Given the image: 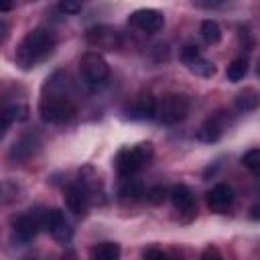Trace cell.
<instances>
[{
	"mask_svg": "<svg viewBox=\"0 0 260 260\" xmlns=\"http://www.w3.org/2000/svg\"><path fill=\"white\" fill-rule=\"evenodd\" d=\"M199 32H201V39H203L207 45H217V43L221 41V28H219V24H217L215 20H211V18L201 22Z\"/></svg>",
	"mask_w": 260,
	"mask_h": 260,
	"instance_id": "cell-20",
	"label": "cell"
},
{
	"mask_svg": "<svg viewBox=\"0 0 260 260\" xmlns=\"http://www.w3.org/2000/svg\"><path fill=\"white\" fill-rule=\"evenodd\" d=\"M39 114L47 124H65L75 116V104L67 95H43Z\"/></svg>",
	"mask_w": 260,
	"mask_h": 260,
	"instance_id": "cell-3",
	"label": "cell"
},
{
	"mask_svg": "<svg viewBox=\"0 0 260 260\" xmlns=\"http://www.w3.org/2000/svg\"><path fill=\"white\" fill-rule=\"evenodd\" d=\"M79 73L87 85H102L110 77V65L98 51H87L79 61Z\"/></svg>",
	"mask_w": 260,
	"mask_h": 260,
	"instance_id": "cell-5",
	"label": "cell"
},
{
	"mask_svg": "<svg viewBox=\"0 0 260 260\" xmlns=\"http://www.w3.org/2000/svg\"><path fill=\"white\" fill-rule=\"evenodd\" d=\"M246 73H248V59L246 57H236L230 65H228V71H225V75H228V79L230 81H242L244 77H246Z\"/></svg>",
	"mask_w": 260,
	"mask_h": 260,
	"instance_id": "cell-21",
	"label": "cell"
},
{
	"mask_svg": "<svg viewBox=\"0 0 260 260\" xmlns=\"http://www.w3.org/2000/svg\"><path fill=\"white\" fill-rule=\"evenodd\" d=\"M59 8L65 12V14H75L81 10V2H71V0H65L59 4Z\"/></svg>",
	"mask_w": 260,
	"mask_h": 260,
	"instance_id": "cell-27",
	"label": "cell"
},
{
	"mask_svg": "<svg viewBox=\"0 0 260 260\" xmlns=\"http://www.w3.org/2000/svg\"><path fill=\"white\" fill-rule=\"evenodd\" d=\"M45 228V211L41 209H30L22 215H18L12 223V234H14V240L20 242V244H26L30 242L39 230Z\"/></svg>",
	"mask_w": 260,
	"mask_h": 260,
	"instance_id": "cell-6",
	"label": "cell"
},
{
	"mask_svg": "<svg viewBox=\"0 0 260 260\" xmlns=\"http://www.w3.org/2000/svg\"><path fill=\"white\" fill-rule=\"evenodd\" d=\"M128 24L142 30V32H148V35H154V32H160L162 26H165V16L154 10V8H140V10H134L130 16H128Z\"/></svg>",
	"mask_w": 260,
	"mask_h": 260,
	"instance_id": "cell-9",
	"label": "cell"
},
{
	"mask_svg": "<svg viewBox=\"0 0 260 260\" xmlns=\"http://www.w3.org/2000/svg\"><path fill=\"white\" fill-rule=\"evenodd\" d=\"M26 114H28V108H26V106H22V104H16V106H8V108H4V112H2V134L10 128V124L24 120V118H26Z\"/></svg>",
	"mask_w": 260,
	"mask_h": 260,
	"instance_id": "cell-17",
	"label": "cell"
},
{
	"mask_svg": "<svg viewBox=\"0 0 260 260\" xmlns=\"http://www.w3.org/2000/svg\"><path fill=\"white\" fill-rule=\"evenodd\" d=\"M242 165L260 177V148H252L242 156Z\"/></svg>",
	"mask_w": 260,
	"mask_h": 260,
	"instance_id": "cell-23",
	"label": "cell"
},
{
	"mask_svg": "<svg viewBox=\"0 0 260 260\" xmlns=\"http://www.w3.org/2000/svg\"><path fill=\"white\" fill-rule=\"evenodd\" d=\"M144 260H173L167 252H162V250H158V248H148L146 252H144Z\"/></svg>",
	"mask_w": 260,
	"mask_h": 260,
	"instance_id": "cell-25",
	"label": "cell"
},
{
	"mask_svg": "<svg viewBox=\"0 0 260 260\" xmlns=\"http://www.w3.org/2000/svg\"><path fill=\"white\" fill-rule=\"evenodd\" d=\"M154 156V148L150 142H140L134 146H126L116 154L114 167L122 177H132L136 173H140L144 167L150 165Z\"/></svg>",
	"mask_w": 260,
	"mask_h": 260,
	"instance_id": "cell-2",
	"label": "cell"
},
{
	"mask_svg": "<svg viewBox=\"0 0 260 260\" xmlns=\"http://www.w3.org/2000/svg\"><path fill=\"white\" fill-rule=\"evenodd\" d=\"M57 47V35L51 28L45 26H37L32 30H28L22 41L16 47L14 53V61L20 69L28 71L32 67H37L39 63H43Z\"/></svg>",
	"mask_w": 260,
	"mask_h": 260,
	"instance_id": "cell-1",
	"label": "cell"
},
{
	"mask_svg": "<svg viewBox=\"0 0 260 260\" xmlns=\"http://www.w3.org/2000/svg\"><path fill=\"white\" fill-rule=\"evenodd\" d=\"M189 114V100L181 93H165L156 104V118L162 124H177Z\"/></svg>",
	"mask_w": 260,
	"mask_h": 260,
	"instance_id": "cell-4",
	"label": "cell"
},
{
	"mask_svg": "<svg viewBox=\"0 0 260 260\" xmlns=\"http://www.w3.org/2000/svg\"><path fill=\"white\" fill-rule=\"evenodd\" d=\"M236 108L240 110V112H252V110H256L258 108V104H260V95L256 93V89H252V87H248V89H244V91H240L238 95H236Z\"/></svg>",
	"mask_w": 260,
	"mask_h": 260,
	"instance_id": "cell-18",
	"label": "cell"
},
{
	"mask_svg": "<svg viewBox=\"0 0 260 260\" xmlns=\"http://www.w3.org/2000/svg\"><path fill=\"white\" fill-rule=\"evenodd\" d=\"M156 104L158 102L150 93H140L130 106V116L138 120H152L156 118Z\"/></svg>",
	"mask_w": 260,
	"mask_h": 260,
	"instance_id": "cell-14",
	"label": "cell"
},
{
	"mask_svg": "<svg viewBox=\"0 0 260 260\" xmlns=\"http://www.w3.org/2000/svg\"><path fill=\"white\" fill-rule=\"evenodd\" d=\"M120 195H122V197H128V199H140V197L146 195V191H144V185H142L140 181H136V179H126V183H124L122 189H120Z\"/></svg>",
	"mask_w": 260,
	"mask_h": 260,
	"instance_id": "cell-22",
	"label": "cell"
},
{
	"mask_svg": "<svg viewBox=\"0 0 260 260\" xmlns=\"http://www.w3.org/2000/svg\"><path fill=\"white\" fill-rule=\"evenodd\" d=\"M37 146H39V136H37L35 132L22 134L20 140H18V142L12 146V150H10V158H12V160H26L28 156L35 154Z\"/></svg>",
	"mask_w": 260,
	"mask_h": 260,
	"instance_id": "cell-15",
	"label": "cell"
},
{
	"mask_svg": "<svg viewBox=\"0 0 260 260\" xmlns=\"http://www.w3.org/2000/svg\"><path fill=\"white\" fill-rule=\"evenodd\" d=\"M197 136H199V140H203V142H217V140L221 138V124H219L217 116L207 118V120L201 124Z\"/></svg>",
	"mask_w": 260,
	"mask_h": 260,
	"instance_id": "cell-16",
	"label": "cell"
},
{
	"mask_svg": "<svg viewBox=\"0 0 260 260\" xmlns=\"http://www.w3.org/2000/svg\"><path fill=\"white\" fill-rule=\"evenodd\" d=\"M167 195H169V191H167L165 187H160V185L146 191V199H150L152 203H162V201L167 199Z\"/></svg>",
	"mask_w": 260,
	"mask_h": 260,
	"instance_id": "cell-24",
	"label": "cell"
},
{
	"mask_svg": "<svg viewBox=\"0 0 260 260\" xmlns=\"http://www.w3.org/2000/svg\"><path fill=\"white\" fill-rule=\"evenodd\" d=\"M181 61L187 65V69L199 77H211L215 75V65L213 61L205 59L199 51L197 45H185L181 51Z\"/></svg>",
	"mask_w": 260,
	"mask_h": 260,
	"instance_id": "cell-8",
	"label": "cell"
},
{
	"mask_svg": "<svg viewBox=\"0 0 260 260\" xmlns=\"http://www.w3.org/2000/svg\"><path fill=\"white\" fill-rule=\"evenodd\" d=\"M169 199L181 215H193L195 213V195L191 193V189L187 185H175L169 191Z\"/></svg>",
	"mask_w": 260,
	"mask_h": 260,
	"instance_id": "cell-13",
	"label": "cell"
},
{
	"mask_svg": "<svg viewBox=\"0 0 260 260\" xmlns=\"http://www.w3.org/2000/svg\"><path fill=\"white\" fill-rule=\"evenodd\" d=\"M45 230L55 240H59V242H67L71 238V234H73V230H71L65 213L61 209H57V207L45 209Z\"/></svg>",
	"mask_w": 260,
	"mask_h": 260,
	"instance_id": "cell-10",
	"label": "cell"
},
{
	"mask_svg": "<svg viewBox=\"0 0 260 260\" xmlns=\"http://www.w3.org/2000/svg\"><path fill=\"white\" fill-rule=\"evenodd\" d=\"M258 77H260V63H258Z\"/></svg>",
	"mask_w": 260,
	"mask_h": 260,
	"instance_id": "cell-29",
	"label": "cell"
},
{
	"mask_svg": "<svg viewBox=\"0 0 260 260\" xmlns=\"http://www.w3.org/2000/svg\"><path fill=\"white\" fill-rule=\"evenodd\" d=\"M85 41L95 47V49H106V51H116L122 47V37L116 28L108 26V24H95L91 28H87L85 32Z\"/></svg>",
	"mask_w": 260,
	"mask_h": 260,
	"instance_id": "cell-7",
	"label": "cell"
},
{
	"mask_svg": "<svg viewBox=\"0 0 260 260\" xmlns=\"http://www.w3.org/2000/svg\"><path fill=\"white\" fill-rule=\"evenodd\" d=\"M250 217H254V219H260V203L252 205V209H250Z\"/></svg>",
	"mask_w": 260,
	"mask_h": 260,
	"instance_id": "cell-28",
	"label": "cell"
},
{
	"mask_svg": "<svg viewBox=\"0 0 260 260\" xmlns=\"http://www.w3.org/2000/svg\"><path fill=\"white\" fill-rule=\"evenodd\" d=\"M91 260H120V246L116 242H102L91 250Z\"/></svg>",
	"mask_w": 260,
	"mask_h": 260,
	"instance_id": "cell-19",
	"label": "cell"
},
{
	"mask_svg": "<svg viewBox=\"0 0 260 260\" xmlns=\"http://www.w3.org/2000/svg\"><path fill=\"white\" fill-rule=\"evenodd\" d=\"M89 191L81 185V183H71L65 189V203L69 207V211H73L75 215H85L89 209Z\"/></svg>",
	"mask_w": 260,
	"mask_h": 260,
	"instance_id": "cell-11",
	"label": "cell"
},
{
	"mask_svg": "<svg viewBox=\"0 0 260 260\" xmlns=\"http://www.w3.org/2000/svg\"><path fill=\"white\" fill-rule=\"evenodd\" d=\"M234 199H236L234 189L225 183H219L207 193V207L213 213H225L234 205Z\"/></svg>",
	"mask_w": 260,
	"mask_h": 260,
	"instance_id": "cell-12",
	"label": "cell"
},
{
	"mask_svg": "<svg viewBox=\"0 0 260 260\" xmlns=\"http://www.w3.org/2000/svg\"><path fill=\"white\" fill-rule=\"evenodd\" d=\"M199 260H223V256H221V252L215 246H207Z\"/></svg>",
	"mask_w": 260,
	"mask_h": 260,
	"instance_id": "cell-26",
	"label": "cell"
}]
</instances>
